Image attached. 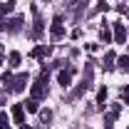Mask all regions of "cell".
I'll return each mask as SVG.
<instances>
[{
    "label": "cell",
    "mask_w": 129,
    "mask_h": 129,
    "mask_svg": "<svg viewBox=\"0 0 129 129\" xmlns=\"http://www.w3.org/2000/svg\"><path fill=\"white\" fill-rule=\"evenodd\" d=\"M45 84H47V72H42V75H40V80L32 84V99H37V102H40L42 97L47 94V87H45Z\"/></svg>",
    "instance_id": "6da1fadb"
},
{
    "label": "cell",
    "mask_w": 129,
    "mask_h": 129,
    "mask_svg": "<svg viewBox=\"0 0 129 129\" xmlns=\"http://www.w3.org/2000/svg\"><path fill=\"white\" fill-rule=\"evenodd\" d=\"M50 35H52V40H62V35H64L62 15H55V20H52V27H50Z\"/></svg>",
    "instance_id": "7a4b0ae2"
},
{
    "label": "cell",
    "mask_w": 129,
    "mask_h": 129,
    "mask_svg": "<svg viewBox=\"0 0 129 129\" xmlns=\"http://www.w3.org/2000/svg\"><path fill=\"white\" fill-rule=\"evenodd\" d=\"M27 82H30V77H27V72H25V75H17L15 80H13V89H15V92H22V89L27 87Z\"/></svg>",
    "instance_id": "3957f363"
},
{
    "label": "cell",
    "mask_w": 129,
    "mask_h": 129,
    "mask_svg": "<svg viewBox=\"0 0 129 129\" xmlns=\"http://www.w3.org/2000/svg\"><path fill=\"white\" fill-rule=\"evenodd\" d=\"M114 40H117L119 45L127 40V30H124V25H119V22H114Z\"/></svg>",
    "instance_id": "277c9868"
},
{
    "label": "cell",
    "mask_w": 129,
    "mask_h": 129,
    "mask_svg": "<svg viewBox=\"0 0 129 129\" xmlns=\"http://www.w3.org/2000/svg\"><path fill=\"white\" fill-rule=\"evenodd\" d=\"M32 13H35V30H32V37H40V32H42V17L37 13V8L32 5Z\"/></svg>",
    "instance_id": "5b68a950"
},
{
    "label": "cell",
    "mask_w": 129,
    "mask_h": 129,
    "mask_svg": "<svg viewBox=\"0 0 129 129\" xmlns=\"http://www.w3.org/2000/svg\"><path fill=\"white\" fill-rule=\"evenodd\" d=\"M13 119H15L17 124H25V109H22V104H15L13 107Z\"/></svg>",
    "instance_id": "8992f818"
},
{
    "label": "cell",
    "mask_w": 129,
    "mask_h": 129,
    "mask_svg": "<svg viewBox=\"0 0 129 129\" xmlns=\"http://www.w3.org/2000/svg\"><path fill=\"white\" fill-rule=\"evenodd\" d=\"M57 80H60V84H62V87H70V80H72V72H70V70H67V72H60V75H57Z\"/></svg>",
    "instance_id": "52a82bcc"
},
{
    "label": "cell",
    "mask_w": 129,
    "mask_h": 129,
    "mask_svg": "<svg viewBox=\"0 0 129 129\" xmlns=\"http://www.w3.org/2000/svg\"><path fill=\"white\" fill-rule=\"evenodd\" d=\"M13 8H15V3H13V0H8V3H0V17L8 15V13H13Z\"/></svg>",
    "instance_id": "ba28073f"
},
{
    "label": "cell",
    "mask_w": 129,
    "mask_h": 129,
    "mask_svg": "<svg viewBox=\"0 0 129 129\" xmlns=\"http://www.w3.org/2000/svg\"><path fill=\"white\" fill-rule=\"evenodd\" d=\"M0 129H13L10 127V117H8L5 112H0Z\"/></svg>",
    "instance_id": "9c48e42d"
},
{
    "label": "cell",
    "mask_w": 129,
    "mask_h": 129,
    "mask_svg": "<svg viewBox=\"0 0 129 129\" xmlns=\"http://www.w3.org/2000/svg\"><path fill=\"white\" fill-rule=\"evenodd\" d=\"M47 52H50V47H42V45H40V47H35V50H32V57H45Z\"/></svg>",
    "instance_id": "30bf717a"
},
{
    "label": "cell",
    "mask_w": 129,
    "mask_h": 129,
    "mask_svg": "<svg viewBox=\"0 0 129 129\" xmlns=\"http://www.w3.org/2000/svg\"><path fill=\"white\" fill-rule=\"evenodd\" d=\"M25 109H27V112H37V99H27V102H25Z\"/></svg>",
    "instance_id": "8fae6325"
},
{
    "label": "cell",
    "mask_w": 129,
    "mask_h": 129,
    "mask_svg": "<svg viewBox=\"0 0 129 129\" xmlns=\"http://www.w3.org/2000/svg\"><path fill=\"white\" fill-rule=\"evenodd\" d=\"M20 25H22V17H15V20H10V25H8V30H10V32H15L17 27H20Z\"/></svg>",
    "instance_id": "7c38bea8"
},
{
    "label": "cell",
    "mask_w": 129,
    "mask_h": 129,
    "mask_svg": "<svg viewBox=\"0 0 129 129\" xmlns=\"http://www.w3.org/2000/svg\"><path fill=\"white\" fill-rule=\"evenodd\" d=\"M20 60H22V57H20V52H10V67H17Z\"/></svg>",
    "instance_id": "4fadbf2b"
},
{
    "label": "cell",
    "mask_w": 129,
    "mask_h": 129,
    "mask_svg": "<svg viewBox=\"0 0 129 129\" xmlns=\"http://www.w3.org/2000/svg\"><path fill=\"white\" fill-rule=\"evenodd\" d=\"M117 62H119V67H122L124 72H127V70H129V57H127V55H122V57H119Z\"/></svg>",
    "instance_id": "5bb4252c"
},
{
    "label": "cell",
    "mask_w": 129,
    "mask_h": 129,
    "mask_svg": "<svg viewBox=\"0 0 129 129\" xmlns=\"http://www.w3.org/2000/svg\"><path fill=\"white\" fill-rule=\"evenodd\" d=\"M104 99H107V89L102 87V89H99V94H97V102H99V104L104 107Z\"/></svg>",
    "instance_id": "9a60e30c"
},
{
    "label": "cell",
    "mask_w": 129,
    "mask_h": 129,
    "mask_svg": "<svg viewBox=\"0 0 129 129\" xmlns=\"http://www.w3.org/2000/svg\"><path fill=\"white\" fill-rule=\"evenodd\" d=\"M99 37H102V42H109V40H112V32H109V30H107V27H104Z\"/></svg>",
    "instance_id": "2e32d148"
},
{
    "label": "cell",
    "mask_w": 129,
    "mask_h": 129,
    "mask_svg": "<svg viewBox=\"0 0 129 129\" xmlns=\"http://www.w3.org/2000/svg\"><path fill=\"white\" fill-rule=\"evenodd\" d=\"M3 84H13V75H10V72L3 75Z\"/></svg>",
    "instance_id": "e0dca14e"
},
{
    "label": "cell",
    "mask_w": 129,
    "mask_h": 129,
    "mask_svg": "<svg viewBox=\"0 0 129 129\" xmlns=\"http://www.w3.org/2000/svg\"><path fill=\"white\" fill-rule=\"evenodd\" d=\"M107 8H109V5H107V3H104V0H99V3H97V10H99V13H102V10H104V13H107Z\"/></svg>",
    "instance_id": "ac0fdd59"
},
{
    "label": "cell",
    "mask_w": 129,
    "mask_h": 129,
    "mask_svg": "<svg viewBox=\"0 0 129 129\" xmlns=\"http://www.w3.org/2000/svg\"><path fill=\"white\" fill-rule=\"evenodd\" d=\"M40 117H42V122H50V117H52V112H47V109H45V112H40Z\"/></svg>",
    "instance_id": "d6986e66"
},
{
    "label": "cell",
    "mask_w": 129,
    "mask_h": 129,
    "mask_svg": "<svg viewBox=\"0 0 129 129\" xmlns=\"http://www.w3.org/2000/svg\"><path fill=\"white\" fill-rule=\"evenodd\" d=\"M122 97H124V104H129V84L124 87V92H122Z\"/></svg>",
    "instance_id": "ffe728a7"
},
{
    "label": "cell",
    "mask_w": 129,
    "mask_h": 129,
    "mask_svg": "<svg viewBox=\"0 0 129 129\" xmlns=\"http://www.w3.org/2000/svg\"><path fill=\"white\" fill-rule=\"evenodd\" d=\"M20 129H30V127H25V124H20Z\"/></svg>",
    "instance_id": "44dd1931"
},
{
    "label": "cell",
    "mask_w": 129,
    "mask_h": 129,
    "mask_svg": "<svg viewBox=\"0 0 129 129\" xmlns=\"http://www.w3.org/2000/svg\"><path fill=\"white\" fill-rule=\"evenodd\" d=\"M0 64H3V55H0Z\"/></svg>",
    "instance_id": "7402d4cb"
},
{
    "label": "cell",
    "mask_w": 129,
    "mask_h": 129,
    "mask_svg": "<svg viewBox=\"0 0 129 129\" xmlns=\"http://www.w3.org/2000/svg\"><path fill=\"white\" fill-rule=\"evenodd\" d=\"M0 27H5V25H3V22H0Z\"/></svg>",
    "instance_id": "603a6c76"
},
{
    "label": "cell",
    "mask_w": 129,
    "mask_h": 129,
    "mask_svg": "<svg viewBox=\"0 0 129 129\" xmlns=\"http://www.w3.org/2000/svg\"><path fill=\"white\" fill-rule=\"evenodd\" d=\"M45 3H47V0H45Z\"/></svg>",
    "instance_id": "cb8c5ba5"
}]
</instances>
